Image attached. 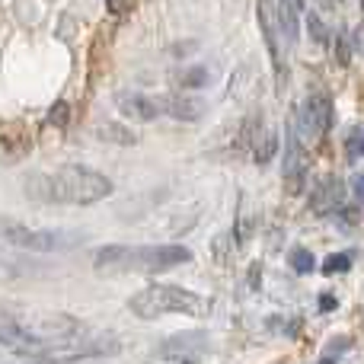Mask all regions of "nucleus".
Instances as JSON below:
<instances>
[{
  "instance_id": "f257e3e1",
  "label": "nucleus",
  "mask_w": 364,
  "mask_h": 364,
  "mask_svg": "<svg viewBox=\"0 0 364 364\" xmlns=\"http://www.w3.org/2000/svg\"><path fill=\"white\" fill-rule=\"evenodd\" d=\"M29 192L55 205H93L115 192V182L90 166H64L48 176H32Z\"/></svg>"
},
{
  "instance_id": "f03ea898",
  "label": "nucleus",
  "mask_w": 364,
  "mask_h": 364,
  "mask_svg": "<svg viewBox=\"0 0 364 364\" xmlns=\"http://www.w3.org/2000/svg\"><path fill=\"white\" fill-rule=\"evenodd\" d=\"M192 262V250L182 243H164V246H102L96 252L93 265L96 272L106 275H125V272H138V275H154V272H166L173 265Z\"/></svg>"
},
{
  "instance_id": "7ed1b4c3",
  "label": "nucleus",
  "mask_w": 364,
  "mask_h": 364,
  "mask_svg": "<svg viewBox=\"0 0 364 364\" xmlns=\"http://www.w3.org/2000/svg\"><path fill=\"white\" fill-rule=\"evenodd\" d=\"M134 316L141 320H157L164 314H186V316H205L208 314V301L201 294L179 284H147L138 294L128 301Z\"/></svg>"
},
{
  "instance_id": "20e7f679",
  "label": "nucleus",
  "mask_w": 364,
  "mask_h": 364,
  "mask_svg": "<svg viewBox=\"0 0 364 364\" xmlns=\"http://www.w3.org/2000/svg\"><path fill=\"white\" fill-rule=\"evenodd\" d=\"M4 240L16 250H29V252H61V250H74L83 240V233H70V230H32L23 227L16 220H4Z\"/></svg>"
},
{
  "instance_id": "39448f33",
  "label": "nucleus",
  "mask_w": 364,
  "mask_h": 364,
  "mask_svg": "<svg viewBox=\"0 0 364 364\" xmlns=\"http://www.w3.org/2000/svg\"><path fill=\"white\" fill-rule=\"evenodd\" d=\"M294 125L301 141H316L333 128V100L326 93H310L301 102V112L294 115Z\"/></svg>"
},
{
  "instance_id": "423d86ee",
  "label": "nucleus",
  "mask_w": 364,
  "mask_h": 364,
  "mask_svg": "<svg viewBox=\"0 0 364 364\" xmlns=\"http://www.w3.org/2000/svg\"><path fill=\"white\" fill-rule=\"evenodd\" d=\"M256 19H259V29H262L269 58H272V64H275L278 83H282L284 80V61H282V26H278V0H256Z\"/></svg>"
},
{
  "instance_id": "0eeeda50",
  "label": "nucleus",
  "mask_w": 364,
  "mask_h": 364,
  "mask_svg": "<svg viewBox=\"0 0 364 364\" xmlns=\"http://www.w3.org/2000/svg\"><path fill=\"white\" fill-rule=\"evenodd\" d=\"M304 173H307V160H304V141L297 134L294 119L288 122V138H284V164H282V176L288 195H301L304 188Z\"/></svg>"
},
{
  "instance_id": "6e6552de",
  "label": "nucleus",
  "mask_w": 364,
  "mask_h": 364,
  "mask_svg": "<svg viewBox=\"0 0 364 364\" xmlns=\"http://www.w3.org/2000/svg\"><path fill=\"white\" fill-rule=\"evenodd\" d=\"M115 109H119L128 122H154L164 115V102L147 93H119L115 96Z\"/></svg>"
},
{
  "instance_id": "1a4fd4ad",
  "label": "nucleus",
  "mask_w": 364,
  "mask_h": 364,
  "mask_svg": "<svg viewBox=\"0 0 364 364\" xmlns=\"http://www.w3.org/2000/svg\"><path fill=\"white\" fill-rule=\"evenodd\" d=\"M342 195H346V186H342L339 176L320 179V182H316V188H314V195H310V211L320 214V218L339 211V208H342Z\"/></svg>"
},
{
  "instance_id": "9d476101",
  "label": "nucleus",
  "mask_w": 364,
  "mask_h": 364,
  "mask_svg": "<svg viewBox=\"0 0 364 364\" xmlns=\"http://www.w3.org/2000/svg\"><path fill=\"white\" fill-rule=\"evenodd\" d=\"M301 19H304L301 0H278V26H282V38L288 48H294L301 42Z\"/></svg>"
},
{
  "instance_id": "9b49d317",
  "label": "nucleus",
  "mask_w": 364,
  "mask_h": 364,
  "mask_svg": "<svg viewBox=\"0 0 364 364\" xmlns=\"http://www.w3.org/2000/svg\"><path fill=\"white\" fill-rule=\"evenodd\" d=\"M164 115L170 119H182V122H198V115L205 112V102L195 100L188 93H173V96H164Z\"/></svg>"
},
{
  "instance_id": "f8f14e48",
  "label": "nucleus",
  "mask_w": 364,
  "mask_h": 364,
  "mask_svg": "<svg viewBox=\"0 0 364 364\" xmlns=\"http://www.w3.org/2000/svg\"><path fill=\"white\" fill-rule=\"evenodd\" d=\"M252 160H256V164H269L272 157H275V151H278V134L272 132V128H262V132L256 134V138H252Z\"/></svg>"
},
{
  "instance_id": "ddd939ff",
  "label": "nucleus",
  "mask_w": 364,
  "mask_h": 364,
  "mask_svg": "<svg viewBox=\"0 0 364 364\" xmlns=\"http://www.w3.org/2000/svg\"><path fill=\"white\" fill-rule=\"evenodd\" d=\"M96 134H100L102 141H109V144H122V147L138 144V134H134L132 128L119 125V122H106V125H100L96 128Z\"/></svg>"
},
{
  "instance_id": "4468645a",
  "label": "nucleus",
  "mask_w": 364,
  "mask_h": 364,
  "mask_svg": "<svg viewBox=\"0 0 364 364\" xmlns=\"http://www.w3.org/2000/svg\"><path fill=\"white\" fill-rule=\"evenodd\" d=\"M176 80H179L182 90H201V87H208V83H211V70H205L201 64H195V68L179 70Z\"/></svg>"
},
{
  "instance_id": "2eb2a0df",
  "label": "nucleus",
  "mask_w": 364,
  "mask_h": 364,
  "mask_svg": "<svg viewBox=\"0 0 364 364\" xmlns=\"http://www.w3.org/2000/svg\"><path fill=\"white\" fill-rule=\"evenodd\" d=\"M288 265L294 275H310V272H316V256L310 250H304V246H297V250H291Z\"/></svg>"
},
{
  "instance_id": "dca6fc26",
  "label": "nucleus",
  "mask_w": 364,
  "mask_h": 364,
  "mask_svg": "<svg viewBox=\"0 0 364 364\" xmlns=\"http://www.w3.org/2000/svg\"><path fill=\"white\" fill-rule=\"evenodd\" d=\"M304 19H307V36H310V42L326 45V42H329V29H326V23L320 19V13H316V10H307V13H304Z\"/></svg>"
},
{
  "instance_id": "f3484780",
  "label": "nucleus",
  "mask_w": 364,
  "mask_h": 364,
  "mask_svg": "<svg viewBox=\"0 0 364 364\" xmlns=\"http://www.w3.org/2000/svg\"><path fill=\"white\" fill-rule=\"evenodd\" d=\"M348 269H352V256H348V252H333V256H326L320 265L323 275H342V272H348Z\"/></svg>"
},
{
  "instance_id": "a211bd4d",
  "label": "nucleus",
  "mask_w": 364,
  "mask_h": 364,
  "mask_svg": "<svg viewBox=\"0 0 364 364\" xmlns=\"http://www.w3.org/2000/svg\"><path fill=\"white\" fill-rule=\"evenodd\" d=\"M352 48L355 45L339 32V36H336V61H339V68H348V61H352Z\"/></svg>"
},
{
  "instance_id": "6ab92c4d",
  "label": "nucleus",
  "mask_w": 364,
  "mask_h": 364,
  "mask_svg": "<svg viewBox=\"0 0 364 364\" xmlns=\"http://www.w3.org/2000/svg\"><path fill=\"white\" fill-rule=\"evenodd\" d=\"M68 115H70L68 102H55V109L48 112V122H55V125H68Z\"/></svg>"
},
{
  "instance_id": "aec40b11",
  "label": "nucleus",
  "mask_w": 364,
  "mask_h": 364,
  "mask_svg": "<svg viewBox=\"0 0 364 364\" xmlns=\"http://www.w3.org/2000/svg\"><path fill=\"white\" fill-rule=\"evenodd\" d=\"M352 195H355V201H358V205H364V170H358L352 176Z\"/></svg>"
},
{
  "instance_id": "412c9836",
  "label": "nucleus",
  "mask_w": 364,
  "mask_h": 364,
  "mask_svg": "<svg viewBox=\"0 0 364 364\" xmlns=\"http://www.w3.org/2000/svg\"><path fill=\"white\" fill-rule=\"evenodd\" d=\"M352 45H355V51L358 55H364V19L358 26H355V32H352Z\"/></svg>"
},
{
  "instance_id": "4be33fe9",
  "label": "nucleus",
  "mask_w": 364,
  "mask_h": 364,
  "mask_svg": "<svg viewBox=\"0 0 364 364\" xmlns=\"http://www.w3.org/2000/svg\"><path fill=\"white\" fill-rule=\"evenodd\" d=\"M336 307H339L336 294H320V310H336Z\"/></svg>"
},
{
  "instance_id": "5701e85b",
  "label": "nucleus",
  "mask_w": 364,
  "mask_h": 364,
  "mask_svg": "<svg viewBox=\"0 0 364 364\" xmlns=\"http://www.w3.org/2000/svg\"><path fill=\"white\" fill-rule=\"evenodd\" d=\"M326 4H339V0H326Z\"/></svg>"
},
{
  "instance_id": "b1692460",
  "label": "nucleus",
  "mask_w": 364,
  "mask_h": 364,
  "mask_svg": "<svg viewBox=\"0 0 364 364\" xmlns=\"http://www.w3.org/2000/svg\"><path fill=\"white\" fill-rule=\"evenodd\" d=\"M361 154H364V138H361Z\"/></svg>"
},
{
  "instance_id": "393cba45",
  "label": "nucleus",
  "mask_w": 364,
  "mask_h": 364,
  "mask_svg": "<svg viewBox=\"0 0 364 364\" xmlns=\"http://www.w3.org/2000/svg\"><path fill=\"white\" fill-rule=\"evenodd\" d=\"M361 10H364V0H361Z\"/></svg>"
}]
</instances>
